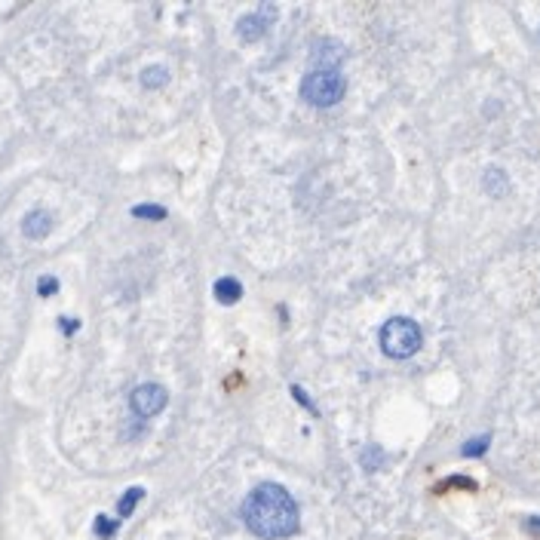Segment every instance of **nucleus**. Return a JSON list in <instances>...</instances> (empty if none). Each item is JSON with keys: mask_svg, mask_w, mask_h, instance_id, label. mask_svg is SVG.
Instances as JSON below:
<instances>
[{"mask_svg": "<svg viewBox=\"0 0 540 540\" xmlns=\"http://www.w3.org/2000/svg\"><path fill=\"white\" fill-rule=\"evenodd\" d=\"M58 292V279L56 277H40L37 279V295H40V298H49V295H56Z\"/></svg>", "mask_w": 540, "mask_h": 540, "instance_id": "nucleus-15", "label": "nucleus"}, {"mask_svg": "<svg viewBox=\"0 0 540 540\" xmlns=\"http://www.w3.org/2000/svg\"><path fill=\"white\" fill-rule=\"evenodd\" d=\"M95 534H99L101 540H111L117 534V522L108 519V516H99V519H95Z\"/></svg>", "mask_w": 540, "mask_h": 540, "instance_id": "nucleus-14", "label": "nucleus"}, {"mask_svg": "<svg viewBox=\"0 0 540 540\" xmlns=\"http://www.w3.org/2000/svg\"><path fill=\"white\" fill-rule=\"evenodd\" d=\"M166 402H169V393L160 384H138L129 396V409L136 411L138 418H154V414H160L166 409Z\"/></svg>", "mask_w": 540, "mask_h": 540, "instance_id": "nucleus-4", "label": "nucleus"}, {"mask_svg": "<svg viewBox=\"0 0 540 540\" xmlns=\"http://www.w3.org/2000/svg\"><path fill=\"white\" fill-rule=\"evenodd\" d=\"M485 188L491 190V197H500L507 190V179H504V172L500 169H488V175H485Z\"/></svg>", "mask_w": 540, "mask_h": 540, "instance_id": "nucleus-12", "label": "nucleus"}, {"mask_svg": "<svg viewBox=\"0 0 540 540\" xmlns=\"http://www.w3.org/2000/svg\"><path fill=\"white\" fill-rule=\"evenodd\" d=\"M347 92V80L338 71H307L304 80H301V95L304 101H310L313 108H332L335 101H341Z\"/></svg>", "mask_w": 540, "mask_h": 540, "instance_id": "nucleus-3", "label": "nucleus"}, {"mask_svg": "<svg viewBox=\"0 0 540 540\" xmlns=\"http://www.w3.org/2000/svg\"><path fill=\"white\" fill-rule=\"evenodd\" d=\"M313 58L320 62V68H325V71H338V65H341V58H344V49L338 47V43L325 40L322 47L313 53Z\"/></svg>", "mask_w": 540, "mask_h": 540, "instance_id": "nucleus-7", "label": "nucleus"}, {"mask_svg": "<svg viewBox=\"0 0 540 540\" xmlns=\"http://www.w3.org/2000/svg\"><path fill=\"white\" fill-rule=\"evenodd\" d=\"M132 215L136 218H147V221H163L166 218V209L154 203H142V206H132Z\"/></svg>", "mask_w": 540, "mask_h": 540, "instance_id": "nucleus-11", "label": "nucleus"}, {"mask_svg": "<svg viewBox=\"0 0 540 540\" xmlns=\"http://www.w3.org/2000/svg\"><path fill=\"white\" fill-rule=\"evenodd\" d=\"M166 83H169V71L163 68V65H151V68H145L142 86H147V90H160V86H166Z\"/></svg>", "mask_w": 540, "mask_h": 540, "instance_id": "nucleus-9", "label": "nucleus"}, {"mask_svg": "<svg viewBox=\"0 0 540 540\" xmlns=\"http://www.w3.org/2000/svg\"><path fill=\"white\" fill-rule=\"evenodd\" d=\"M528 528H534V531H540V519H531V522H528Z\"/></svg>", "mask_w": 540, "mask_h": 540, "instance_id": "nucleus-18", "label": "nucleus"}, {"mask_svg": "<svg viewBox=\"0 0 540 540\" xmlns=\"http://www.w3.org/2000/svg\"><path fill=\"white\" fill-rule=\"evenodd\" d=\"M58 329H62L65 335H74V332L80 329V322L74 320V316H62V320H58Z\"/></svg>", "mask_w": 540, "mask_h": 540, "instance_id": "nucleus-17", "label": "nucleus"}, {"mask_svg": "<svg viewBox=\"0 0 540 540\" xmlns=\"http://www.w3.org/2000/svg\"><path fill=\"white\" fill-rule=\"evenodd\" d=\"M142 498H145V488H129V491L120 498V504H117V516H123V519L132 516V509H136V504Z\"/></svg>", "mask_w": 540, "mask_h": 540, "instance_id": "nucleus-10", "label": "nucleus"}, {"mask_svg": "<svg viewBox=\"0 0 540 540\" xmlns=\"http://www.w3.org/2000/svg\"><path fill=\"white\" fill-rule=\"evenodd\" d=\"M246 528L261 540H283L298 531V504L277 482H261L252 488L243 504Z\"/></svg>", "mask_w": 540, "mask_h": 540, "instance_id": "nucleus-1", "label": "nucleus"}, {"mask_svg": "<svg viewBox=\"0 0 540 540\" xmlns=\"http://www.w3.org/2000/svg\"><path fill=\"white\" fill-rule=\"evenodd\" d=\"M215 298L221 304H236V301L243 298V286L236 283L234 277H221L215 283Z\"/></svg>", "mask_w": 540, "mask_h": 540, "instance_id": "nucleus-8", "label": "nucleus"}, {"mask_svg": "<svg viewBox=\"0 0 540 540\" xmlns=\"http://www.w3.org/2000/svg\"><path fill=\"white\" fill-rule=\"evenodd\" d=\"M359 461L366 464V470H378L381 464H384V451H381V448H375V445H368V448H362V451H359Z\"/></svg>", "mask_w": 540, "mask_h": 540, "instance_id": "nucleus-13", "label": "nucleus"}, {"mask_svg": "<svg viewBox=\"0 0 540 540\" xmlns=\"http://www.w3.org/2000/svg\"><path fill=\"white\" fill-rule=\"evenodd\" d=\"M485 448H488V436H482V439H470V445H464V455L479 457V455H485Z\"/></svg>", "mask_w": 540, "mask_h": 540, "instance_id": "nucleus-16", "label": "nucleus"}, {"mask_svg": "<svg viewBox=\"0 0 540 540\" xmlns=\"http://www.w3.org/2000/svg\"><path fill=\"white\" fill-rule=\"evenodd\" d=\"M273 16H277V6H261L258 13H249V16H243L240 22H236V34L243 37L246 43H255V40H261L264 34H268V28H270V22Z\"/></svg>", "mask_w": 540, "mask_h": 540, "instance_id": "nucleus-5", "label": "nucleus"}, {"mask_svg": "<svg viewBox=\"0 0 540 540\" xmlns=\"http://www.w3.org/2000/svg\"><path fill=\"white\" fill-rule=\"evenodd\" d=\"M420 325L409 320V316H393L381 325V350L387 353L390 359H409L420 350Z\"/></svg>", "mask_w": 540, "mask_h": 540, "instance_id": "nucleus-2", "label": "nucleus"}, {"mask_svg": "<svg viewBox=\"0 0 540 540\" xmlns=\"http://www.w3.org/2000/svg\"><path fill=\"white\" fill-rule=\"evenodd\" d=\"M49 231H53V215H49L47 209L28 212L25 221H22V234H25L28 240H47Z\"/></svg>", "mask_w": 540, "mask_h": 540, "instance_id": "nucleus-6", "label": "nucleus"}]
</instances>
